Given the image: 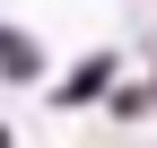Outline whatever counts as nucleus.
<instances>
[{"label":"nucleus","instance_id":"nucleus-1","mask_svg":"<svg viewBox=\"0 0 157 148\" xmlns=\"http://www.w3.org/2000/svg\"><path fill=\"white\" fill-rule=\"evenodd\" d=\"M0 70H9V79H35V44L26 35H0Z\"/></svg>","mask_w":157,"mask_h":148},{"label":"nucleus","instance_id":"nucleus-2","mask_svg":"<svg viewBox=\"0 0 157 148\" xmlns=\"http://www.w3.org/2000/svg\"><path fill=\"white\" fill-rule=\"evenodd\" d=\"M105 70H113V61H105V52H96V61H78V79L61 87V96H96V87H105Z\"/></svg>","mask_w":157,"mask_h":148},{"label":"nucleus","instance_id":"nucleus-3","mask_svg":"<svg viewBox=\"0 0 157 148\" xmlns=\"http://www.w3.org/2000/svg\"><path fill=\"white\" fill-rule=\"evenodd\" d=\"M0 148H9V131H0Z\"/></svg>","mask_w":157,"mask_h":148}]
</instances>
